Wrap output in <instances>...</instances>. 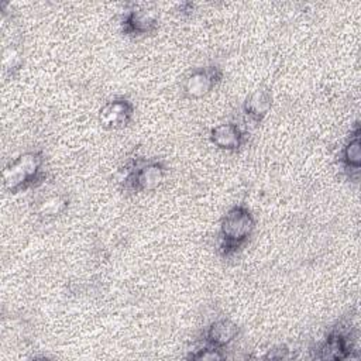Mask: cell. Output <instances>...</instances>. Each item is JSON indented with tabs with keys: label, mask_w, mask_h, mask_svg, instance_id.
<instances>
[{
	"label": "cell",
	"mask_w": 361,
	"mask_h": 361,
	"mask_svg": "<svg viewBox=\"0 0 361 361\" xmlns=\"http://www.w3.org/2000/svg\"><path fill=\"white\" fill-rule=\"evenodd\" d=\"M272 104L274 96L271 89L261 86L245 96L241 104V111L247 121H250L254 126H258L265 120V117L272 109Z\"/></svg>",
	"instance_id": "11"
},
{
	"label": "cell",
	"mask_w": 361,
	"mask_h": 361,
	"mask_svg": "<svg viewBox=\"0 0 361 361\" xmlns=\"http://www.w3.org/2000/svg\"><path fill=\"white\" fill-rule=\"evenodd\" d=\"M209 141L224 152H238L250 141V134L234 121H224L213 126L209 131Z\"/></svg>",
	"instance_id": "10"
},
{
	"label": "cell",
	"mask_w": 361,
	"mask_h": 361,
	"mask_svg": "<svg viewBox=\"0 0 361 361\" xmlns=\"http://www.w3.org/2000/svg\"><path fill=\"white\" fill-rule=\"evenodd\" d=\"M69 206H71V197L66 193L63 192L51 193L37 202L35 214L39 220L49 221L63 216L69 209Z\"/></svg>",
	"instance_id": "12"
},
{
	"label": "cell",
	"mask_w": 361,
	"mask_h": 361,
	"mask_svg": "<svg viewBox=\"0 0 361 361\" xmlns=\"http://www.w3.org/2000/svg\"><path fill=\"white\" fill-rule=\"evenodd\" d=\"M224 71L219 63H207L190 69L182 80V96L188 100H200L209 96L223 80Z\"/></svg>",
	"instance_id": "5"
},
{
	"label": "cell",
	"mask_w": 361,
	"mask_h": 361,
	"mask_svg": "<svg viewBox=\"0 0 361 361\" xmlns=\"http://www.w3.org/2000/svg\"><path fill=\"white\" fill-rule=\"evenodd\" d=\"M47 178V157L39 148L20 152L4 165L1 172L3 188L10 195L37 189L45 183Z\"/></svg>",
	"instance_id": "2"
},
{
	"label": "cell",
	"mask_w": 361,
	"mask_h": 361,
	"mask_svg": "<svg viewBox=\"0 0 361 361\" xmlns=\"http://www.w3.org/2000/svg\"><path fill=\"white\" fill-rule=\"evenodd\" d=\"M338 164L343 175L350 182H358L361 172V127L355 121L338 152Z\"/></svg>",
	"instance_id": "8"
},
{
	"label": "cell",
	"mask_w": 361,
	"mask_h": 361,
	"mask_svg": "<svg viewBox=\"0 0 361 361\" xmlns=\"http://www.w3.org/2000/svg\"><path fill=\"white\" fill-rule=\"evenodd\" d=\"M1 65L3 73L7 78H17L24 65V45L20 38H11V41L3 47Z\"/></svg>",
	"instance_id": "13"
},
{
	"label": "cell",
	"mask_w": 361,
	"mask_h": 361,
	"mask_svg": "<svg viewBox=\"0 0 361 361\" xmlns=\"http://www.w3.org/2000/svg\"><path fill=\"white\" fill-rule=\"evenodd\" d=\"M312 358L316 360H353L358 358L357 331L351 320H337L324 337L310 348Z\"/></svg>",
	"instance_id": "4"
},
{
	"label": "cell",
	"mask_w": 361,
	"mask_h": 361,
	"mask_svg": "<svg viewBox=\"0 0 361 361\" xmlns=\"http://www.w3.org/2000/svg\"><path fill=\"white\" fill-rule=\"evenodd\" d=\"M257 227L252 210L245 203H235L221 216L217 231V254L221 259H233L251 241Z\"/></svg>",
	"instance_id": "1"
},
{
	"label": "cell",
	"mask_w": 361,
	"mask_h": 361,
	"mask_svg": "<svg viewBox=\"0 0 361 361\" xmlns=\"http://www.w3.org/2000/svg\"><path fill=\"white\" fill-rule=\"evenodd\" d=\"M168 172V164L161 158H133L120 179L121 190L130 195L154 192L164 183Z\"/></svg>",
	"instance_id": "3"
},
{
	"label": "cell",
	"mask_w": 361,
	"mask_h": 361,
	"mask_svg": "<svg viewBox=\"0 0 361 361\" xmlns=\"http://www.w3.org/2000/svg\"><path fill=\"white\" fill-rule=\"evenodd\" d=\"M135 116V104L127 96H114L99 109V123L103 128L117 131L127 128Z\"/></svg>",
	"instance_id": "7"
},
{
	"label": "cell",
	"mask_w": 361,
	"mask_h": 361,
	"mask_svg": "<svg viewBox=\"0 0 361 361\" xmlns=\"http://www.w3.org/2000/svg\"><path fill=\"white\" fill-rule=\"evenodd\" d=\"M240 331L241 329L234 320L228 317H219L202 330L197 343L226 351L238 338Z\"/></svg>",
	"instance_id": "9"
},
{
	"label": "cell",
	"mask_w": 361,
	"mask_h": 361,
	"mask_svg": "<svg viewBox=\"0 0 361 361\" xmlns=\"http://www.w3.org/2000/svg\"><path fill=\"white\" fill-rule=\"evenodd\" d=\"M179 7H180L182 14H190V11H193V3H190V1L182 3Z\"/></svg>",
	"instance_id": "15"
},
{
	"label": "cell",
	"mask_w": 361,
	"mask_h": 361,
	"mask_svg": "<svg viewBox=\"0 0 361 361\" xmlns=\"http://www.w3.org/2000/svg\"><path fill=\"white\" fill-rule=\"evenodd\" d=\"M186 358L193 360V361H219V360L227 358V354L223 350L212 348L209 345L197 343V347L195 350H192L186 355Z\"/></svg>",
	"instance_id": "14"
},
{
	"label": "cell",
	"mask_w": 361,
	"mask_h": 361,
	"mask_svg": "<svg viewBox=\"0 0 361 361\" xmlns=\"http://www.w3.org/2000/svg\"><path fill=\"white\" fill-rule=\"evenodd\" d=\"M120 30L123 35L130 38H142L154 35L159 30V17L157 11L148 7L131 4L121 14Z\"/></svg>",
	"instance_id": "6"
}]
</instances>
